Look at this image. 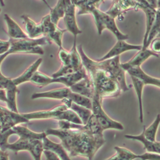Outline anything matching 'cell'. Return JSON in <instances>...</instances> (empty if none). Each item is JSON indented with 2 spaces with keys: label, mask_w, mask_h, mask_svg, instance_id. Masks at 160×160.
Listing matches in <instances>:
<instances>
[{
  "label": "cell",
  "mask_w": 160,
  "mask_h": 160,
  "mask_svg": "<svg viewBox=\"0 0 160 160\" xmlns=\"http://www.w3.org/2000/svg\"><path fill=\"white\" fill-rule=\"evenodd\" d=\"M48 136L59 138L61 144L69 157L83 156L92 160L97 151L104 145V137H97L86 131L83 124L79 129H48L44 131Z\"/></svg>",
  "instance_id": "6da1fadb"
},
{
  "label": "cell",
  "mask_w": 160,
  "mask_h": 160,
  "mask_svg": "<svg viewBox=\"0 0 160 160\" xmlns=\"http://www.w3.org/2000/svg\"><path fill=\"white\" fill-rule=\"evenodd\" d=\"M77 49L81 58L82 66L91 80L93 96L101 102L104 98L118 96L121 92V89L117 81L107 72L96 68L94 60L87 56L81 45L77 47Z\"/></svg>",
  "instance_id": "7a4b0ae2"
},
{
  "label": "cell",
  "mask_w": 160,
  "mask_h": 160,
  "mask_svg": "<svg viewBox=\"0 0 160 160\" xmlns=\"http://www.w3.org/2000/svg\"><path fill=\"white\" fill-rule=\"evenodd\" d=\"M10 47L6 52L8 55L14 53H26L44 54V52L42 46L50 44L51 41L45 36L36 39L29 38L22 39H12L9 38Z\"/></svg>",
  "instance_id": "3957f363"
},
{
  "label": "cell",
  "mask_w": 160,
  "mask_h": 160,
  "mask_svg": "<svg viewBox=\"0 0 160 160\" xmlns=\"http://www.w3.org/2000/svg\"><path fill=\"white\" fill-rule=\"evenodd\" d=\"M86 77H88V74L83 67L79 71L57 78L49 77L41 72L37 71L33 75L30 81L39 87L46 86L49 84L55 82L61 83L64 84L66 87L70 88Z\"/></svg>",
  "instance_id": "277c9868"
},
{
  "label": "cell",
  "mask_w": 160,
  "mask_h": 160,
  "mask_svg": "<svg viewBox=\"0 0 160 160\" xmlns=\"http://www.w3.org/2000/svg\"><path fill=\"white\" fill-rule=\"evenodd\" d=\"M2 151L10 150L15 154L20 151H29L34 160H41V156L43 152L42 141L36 139H27L19 138L16 141L9 143L8 141L0 146Z\"/></svg>",
  "instance_id": "5b68a950"
},
{
  "label": "cell",
  "mask_w": 160,
  "mask_h": 160,
  "mask_svg": "<svg viewBox=\"0 0 160 160\" xmlns=\"http://www.w3.org/2000/svg\"><path fill=\"white\" fill-rule=\"evenodd\" d=\"M99 6L93 7L89 12L94 18L99 35H101L104 29L109 30L117 38L118 41H126L129 39L128 34L122 33L118 28L115 20L109 15L99 9Z\"/></svg>",
  "instance_id": "8992f818"
},
{
  "label": "cell",
  "mask_w": 160,
  "mask_h": 160,
  "mask_svg": "<svg viewBox=\"0 0 160 160\" xmlns=\"http://www.w3.org/2000/svg\"><path fill=\"white\" fill-rule=\"evenodd\" d=\"M96 68L111 76L119 83L121 91L125 92L129 90L125 78V71L121 66L119 56L110 58L104 61H94Z\"/></svg>",
  "instance_id": "52a82bcc"
},
{
  "label": "cell",
  "mask_w": 160,
  "mask_h": 160,
  "mask_svg": "<svg viewBox=\"0 0 160 160\" xmlns=\"http://www.w3.org/2000/svg\"><path fill=\"white\" fill-rule=\"evenodd\" d=\"M91 101L92 114L94 115L97 122L103 131L109 129L120 131L124 129V127L121 122L113 120L106 113L101 106L102 102L99 99L93 96Z\"/></svg>",
  "instance_id": "ba28073f"
},
{
  "label": "cell",
  "mask_w": 160,
  "mask_h": 160,
  "mask_svg": "<svg viewBox=\"0 0 160 160\" xmlns=\"http://www.w3.org/2000/svg\"><path fill=\"white\" fill-rule=\"evenodd\" d=\"M68 108L61 104L47 111H35L28 113H22L24 117L28 121L31 119H55L58 121H67L68 116Z\"/></svg>",
  "instance_id": "9c48e42d"
},
{
  "label": "cell",
  "mask_w": 160,
  "mask_h": 160,
  "mask_svg": "<svg viewBox=\"0 0 160 160\" xmlns=\"http://www.w3.org/2000/svg\"><path fill=\"white\" fill-rule=\"evenodd\" d=\"M156 1H136V9H141L145 13L146 15V31L143 38L142 49H144L146 40L148 38V34L151 29L152 24L154 22V21L156 18L158 11L159 9V7L158 8L156 6Z\"/></svg>",
  "instance_id": "30bf717a"
},
{
  "label": "cell",
  "mask_w": 160,
  "mask_h": 160,
  "mask_svg": "<svg viewBox=\"0 0 160 160\" xmlns=\"http://www.w3.org/2000/svg\"><path fill=\"white\" fill-rule=\"evenodd\" d=\"M40 24L43 36L47 37L51 42H54L59 46V48H62V38L63 34L67 31L66 29H61L57 25L52 23L49 14L42 18Z\"/></svg>",
  "instance_id": "8fae6325"
},
{
  "label": "cell",
  "mask_w": 160,
  "mask_h": 160,
  "mask_svg": "<svg viewBox=\"0 0 160 160\" xmlns=\"http://www.w3.org/2000/svg\"><path fill=\"white\" fill-rule=\"evenodd\" d=\"M75 8L76 7L72 1H66L65 13L63 19L66 25V29L73 35L74 41H76L77 35L82 32L76 22Z\"/></svg>",
  "instance_id": "7c38bea8"
},
{
  "label": "cell",
  "mask_w": 160,
  "mask_h": 160,
  "mask_svg": "<svg viewBox=\"0 0 160 160\" xmlns=\"http://www.w3.org/2000/svg\"><path fill=\"white\" fill-rule=\"evenodd\" d=\"M142 45H134L130 44L126 42V41H117L114 46L102 58L97 59L96 61H101L110 58L119 56V55L126 51L131 50H141Z\"/></svg>",
  "instance_id": "4fadbf2b"
},
{
  "label": "cell",
  "mask_w": 160,
  "mask_h": 160,
  "mask_svg": "<svg viewBox=\"0 0 160 160\" xmlns=\"http://www.w3.org/2000/svg\"><path fill=\"white\" fill-rule=\"evenodd\" d=\"M72 93V92L69 88L64 87L48 91L33 93L31 98L32 99L38 98H50L59 100H62L64 99L70 100Z\"/></svg>",
  "instance_id": "5bb4252c"
},
{
  "label": "cell",
  "mask_w": 160,
  "mask_h": 160,
  "mask_svg": "<svg viewBox=\"0 0 160 160\" xmlns=\"http://www.w3.org/2000/svg\"><path fill=\"white\" fill-rule=\"evenodd\" d=\"M151 56L158 57L159 54L154 52L148 48L141 49L129 61L121 64V66L124 71H126V70L129 68L141 66L145 61Z\"/></svg>",
  "instance_id": "9a60e30c"
},
{
  "label": "cell",
  "mask_w": 160,
  "mask_h": 160,
  "mask_svg": "<svg viewBox=\"0 0 160 160\" xmlns=\"http://www.w3.org/2000/svg\"><path fill=\"white\" fill-rule=\"evenodd\" d=\"M6 132L9 137L12 134H17L19 138H22L36 139L40 140H42V139L47 136L44 131L41 132H36L30 130L26 126L21 125L15 126L11 129L6 131Z\"/></svg>",
  "instance_id": "2e32d148"
},
{
  "label": "cell",
  "mask_w": 160,
  "mask_h": 160,
  "mask_svg": "<svg viewBox=\"0 0 160 160\" xmlns=\"http://www.w3.org/2000/svg\"><path fill=\"white\" fill-rule=\"evenodd\" d=\"M136 8V1H114L106 14L112 18L122 15L129 9Z\"/></svg>",
  "instance_id": "e0dca14e"
},
{
  "label": "cell",
  "mask_w": 160,
  "mask_h": 160,
  "mask_svg": "<svg viewBox=\"0 0 160 160\" xmlns=\"http://www.w3.org/2000/svg\"><path fill=\"white\" fill-rule=\"evenodd\" d=\"M131 77H134L142 81L144 85L151 84L159 87L160 80L159 78H156L147 74L141 68V66L131 67L126 70Z\"/></svg>",
  "instance_id": "ac0fdd59"
},
{
  "label": "cell",
  "mask_w": 160,
  "mask_h": 160,
  "mask_svg": "<svg viewBox=\"0 0 160 160\" xmlns=\"http://www.w3.org/2000/svg\"><path fill=\"white\" fill-rule=\"evenodd\" d=\"M42 141L44 150L54 153L61 160H71L68 152L61 143H56L52 141L47 136L42 139Z\"/></svg>",
  "instance_id": "d6986e66"
},
{
  "label": "cell",
  "mask_w": 160,
  "mask_h": 160,
  "mask_svg": "<svg viewBox=\"0 0 160 160\" xmlns=\"http://www.w3.org/2000/svg\"><path fill=\"white\" fill-rule=\"evenodd\" d=\"M74 93L92 99L93 96V89L89 78L86 77L69 88Z\"/></svg>",
  "instance_id": "ffe728a7"
},
{
  "label": "cell",
  "mask_w": 160,
  "mask_h": 160,
  "mask_svg": "<svg viewBox=\"0 0 160 160\" xmlns=\"http://www.w3.org/2000/svg\"><path fill=\"white\" fill-rule=\"evenodd\" d=\"M4 19L8 27V33L11 39H22L28 38L21 28L8 14H4Z\"/></svg>",
  "instance_id": "44dd1931"
},
{
  "label": "cell",
  "mask_w": 160,
  "mask_h": 160,
  "mask_svg": "<svg viewBox=\"0 0 160 160\" xmlns=\"http://www.w3.org/2000/svg\"><path fill=\"white\" fill-rule=\"evenodd\" d=\"M61 102L68 109L72 110L78 115V116L81 119L83 125L86 124V122H88V119H89L90 116L92 114L91 110H90L85 107H83L82 106L75 104L73 102H72L68 99H64L61 100Z\"/></svg>",
  "instance_id": "7402d4cb"
},
{
  "label": "cell",
  "mask_w": 160,
  "mask_h": 160,
  "mask_svg": "<svg viewBox=\"0 0 160 160\" xmlns=\"http://www.w3.org/2000/svg\"><path fill=\"white\" fill-rule=\"evenodd\" d=\"M21 18L23 19L27 32L26 34L29 38L36 39L39 38L41 35H42V30L40 22H35L26 14L22 15Z\"/></svg>",
  "instance_id": "603a6c76"
},
{
  "label": "cell",
  "mask_w": 160,
  "mask_h": 160,
  "mask_svg": "<svg viewBox=\"0 0 160 160\" xmlns=\"http://www.w3.org/2000/svg\"><path fill=\"white\" fill-rule=\"evenodd\" d=\"M42 61V58H38L35 62L30 65V66H29L21 75L16 78L12 79L14 84L18 86L20 84L30 81L33 75L38 71V69L41 64Z\"/></svg>",
  "instance_id": "cb8c5ba5"
},
{
  "label": "cell",
  "mask_w": 160,
  "mask_h": 160,
  "mask_svg": "<svg viewBox=\"0 0 160 160\" xmlns=\"http://www.w3.org/2000/svg\"><path fill=\"white\" fill-rule=\"evenodd\" d=\"M124 138L131 139L133 141H140L144 145V149L149 152H154L159 154L160 151V142L159 141L151 142L148 141L147 139L145 138L144 136L143 132L139 135H129L127 134L124 136Z\"/></svg>",
  "instance_id": "d4e9b609"
},
{
  "label": "cell",
  "mask_w": 160,
  "mask_h": 160,
  "mask_svg": "<svg viewBox=\"0 0 160 160\" xmlns=\"http://www.w3.org/2000/svg\"><path fill=\"white\" fill-rule=\"evenodd\" d=\"M114 149L116 154L105 160H134L138 158V154H136L126 148L115 146Z\"/></svg>",
  "instance_id": "484cf974"
},
{
  "label": "cell",
  "mask_w": 160,
  "mask_h": 160,
  "mask_svg": "<svg viewBox=\"0 0 160 160\" xmlns=\"http://www.w3.org/2000/svg\"><path fill=\"white\" fill-rule=\"evenodd\" d=\"M66 8V1L60 0L58 1L56 6L50 9V12L49 14L50 19L52 23L58 25V21L61 18H63L65 13Z\"/></svg>",
  "instance_id": "4316f807"
},
{
  "label": "cell",
  "mask_w": 160,
  "mask_h": 160,
  "mask_svg": "<svg viewBox=\"0 0 160 160\" xmlns=\"http://www.w3.org/2000/svg\"><path fill=\"white\" fill-rule=\"evenodd\" d=\"M160 122V115L158 114L154 120V121L152 122V124L148 128H146L145 126H143L142 132L144 134V136L146 139H147L148 141L151 142H155L156 140V132L159 125Z\"/></svg>",
  "instance_id": "83f0119b"
},
{
  "label": "cell",
  "mask_w": 160,
  "mask_h": 160,
  "mask_svg": "<svg viewBox=\"0 0 160 160\" xmlns=\"http://www.w3.org/2000/svg\"><path fill=\"white\" fill-rule=\"evenodd\" d=\"M133 87L135 89V91L137 94L138 102H139V121L141 123L143 122V108H142V89L144 86V84L140 80L136 78L131 77Z\"/></svg>",
  "instance_id": "f1b7e54d"
},
{
  "label": "cell",
  "mask_w": 160,
  "mask_h": 160,
  "mask_svg": "<svg viewBox=\"0 0 160 160\" xmlns=\"http://www.w3.org/2000/svg\"><path fill=\"white\" fill-rule=\"evenodd\" d=\"M102 1H72L75 7L79 8V11L78 14H89L91 9L96 6H99Z\"/></svg>",
  "instance_id": "f546056e"
},
{
  "label": "cell",
  "mask_w": 160,
  "mask_h": 160,
  "mask_svg": "<svg viewBox=\"0 0 160 160\" xmlns=\"http://www.w3.org/2000/svg\"><path fill=\"white\" fill-rule=\"evenodd\" d=\"M159 9L158 11L156 19L154 21V24H152L151 29L148 34V38L146 40V43L145 46V48H148L149 46V44L155 38H156L157 35H159Z\"/></svg>",
  "instance_id": "4dcf8cb0"
},
{
  "label": "cell",
  "mask_w": 160,
  "mask_h": 160,
  "mask_svg": "<svg viewBox=\"0 0 160 160\" xmlns=\"http://www.w3.org/2000/svg\"><path fill=\"white\" fill-rule=\"evenodd\" d=\"M58 56H59V59L61 60V61L62 62V66H68L69 68H70L69 64H70V57H71V56H70V52H69L67 51L66 49H64L62 47L61 48H59Z\"/></svg>",
  "instance_id": "1f68e13d"
},
{
  "label": "cell",
  "mask_w": 160,
  "mask_h": 160,
  "mask_svg": "<svg viewBox=\"0 0 160 160\" xmlns=\"http://www.w3.org/2000/svg\"><path fill=\"white\" fill-rule=\"evenodd\" d=\"M140 160H160V154L154 152H146L141 155H138Z\"/></svg>",
  "instance_id": "d6a6232c"
},
{
  "label": "cell",
  "mask_w": 160,
  "mask_h": 160,
  "mask_svg": "<svg viewBox=\"0 0 160 160\" xmlns=\"http://www.w3.org/2000/svg\"><path fill=\"white\" fill-rule=\"evenodd\" d=\"M0 68H1V65H0ZM11 78L4 76L2 74L0 69V89H2L5 90L6 88L8 86V85L11 82Z\"/></svg>",
  "instance_id": "836d02e7"
},
{
  "label": "cell",
  "mask_w": 160,
  "mask_h": 160,
  "mask_svg": "<svg viewBox=\"0 0 160 160\" xmlns=\"http://www.w3.org/2000/svg\"><path fill=\"white\" fill-rule=\"evenodd\" d=\"M150 48L151 50L154 52L158 54L160 51V42H159V38L158 37L155 38L150 43Z\"/></svg>",
  "instance_id": "e575fe53"
},
{
  "label": "cell",
  "mask_w": 160,
  "mask_h": 160,
  "mask_svg": "<svg viewBox=\"0 0 160 160\" xmlns=\"http://www.w3.org/2000/svg\"><path fill=\"white\" fill-rule=\"evenodd\" d=\"M1 12V8H0ZM10 47V42L8 41H3L0 39V55L6 53Z\"/></svg>",
  "instance_id": "d590c367"
},
{
  "label": "cell",
  "mask_w": 160,
  "mask_h": 160,
  "mask_svg": "<svg viewBox=\"0 0 160 160\" xmlns=\"http://www.w3.org/2000/svg\"><path fill=\"white\" fill-rule=\"evenodd\" d=\"M8 108L0 106V132L2 131L3 122L5 118V114Z\"/></svg>",
  "instance_id": "8d00e7d4"
},
{
  "label": "cell",
  "mask_w": 160,
  "mask_h": 160,
  "mask_svg": "<svg viewBox=\"0 0 160 160\" xmlns=\"http://www.w3.org/2000/svg\"><path fill=\"white\" fill-rule=\"evenodd\" d=\"M42 153L44 154L46 160H61L57 155L51 151L44 150Z\"/></svg>",
  "instance_id": "74e56055"
},
{
  "label": "cell",
  "mask_w": 160,
  "mask_h": 160,
  "mask_svg": "<svg viewBox=\"0 0 160 160\" xmlns=\"http://www.w3.org/2000/svg\"><path fill=\"white\" fill-rule=\"evenodd\" d=\"M0 160H9V154L7 151H2L0 149Z\"/></svg>",
  "instance_id": "f35d334b"
},
{
  "label": "cell",
  "mask_w": 160,
  "mask_h": 160,
  "mask_svg": "<svg viewBox=\"0 0 160 160\" xmlns=\"http://www.w3.org/2000/svg\"><path fill=\"white\" fill-rule=\"evenodd\" d=\"M0 101L7 102V98H6V91L2 89H0Z\"/></svg>",
  "instance_id": "ab89813d"
},
{
  "label": "cell",
  "mask_w": 160,
  "mask_h": 160,
  "mask_svg": "<svg viewBox=\"0 0 160 160\" xmlns=\"http://www.w3.org/2000/svg\"><path fill=\"white\" fill-rule=\"evenodd\" d=\"M8 56V55L7 54L6 52L4 53V54H2V55H0V65L1 64L2 62L3 61V60H4Z\"/></svg>",
  "instance_id": "60d3db41"
}]
</instances>
